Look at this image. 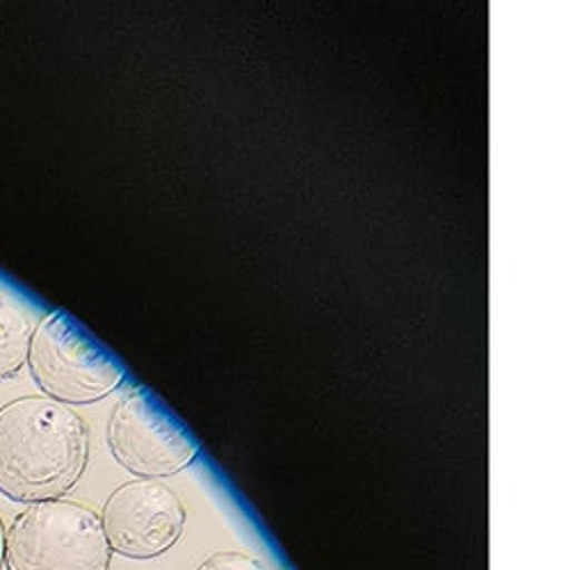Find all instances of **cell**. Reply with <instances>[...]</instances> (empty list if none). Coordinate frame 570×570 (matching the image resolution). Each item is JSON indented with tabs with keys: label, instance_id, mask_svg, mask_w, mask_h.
<instances>
[{
	"label": "cell",
	"instance_id": "277c9868",
	"mask_svg": "<svg viewBox=\"0 0 570 570\" xmlns=\"http://www.w3.org/2000/svg\"><path fill=\"white\" fill-rule=\"evenodd\" d=\"M108 448L115 461L139 480L178 474L199 456V441L147 389L119 400L108 420Z\"/></svg>",
	"mask_w": 570,
	"mask_h": 570
},
{
	"label": "cell",
	"instance_id": "7a4b0ae2",
	"mask_svg": "<svg viewBox=\"0 0 570 570\" xmlns=\"http://www.w3.org/2000/svg\"><path fill=\"white\" fill-rule=\"evenodd\" d=\"M99 513L71 500L37 502L6 530L8 570H110Z\"/></svg>",
	"mask_w": 570,
	"mask_h": 570
},
{
	"label": "cell",
	"instance_id": "3957f363",
	"mask_svg": "<svg viewBox=\"0 0 570 570\" xmlns=\"http://www.w3.org/2000/svg\"><path fill=\"white\" fill-rule=\"evenodd\" d=\"M28 367L43 397L65 406L99 402L115 393L126 376L124 365L65 311L37 322Z\"/></svg>",
	"mask_w": 570,
	"mask_h": 570
},
{
	"label": "cell",
	"instance_id": "5b68a950",
	"mask_svg": "<svg viewBox=\"0 0 570 570\" xmlns=\"http://www.w3.org/2000/svg\"><path fill=\"white\" fill-rule=\"evenodd\" d=\"M99 520L112 554L149 561L180 541L187 513L169 487L156 480H135L108 495Z\"/></svg>",
	"mask_w": 570,
	"mask_h": 570
},
{
	"label": "cell",
	"instance_id": "8992f818",
	"mask_svg": "<svg viewBox=\"0 0 570 570\" xmlns=\"http://www.w3.org/2000/svg\"><path fill=\"white\" fill-rule=\"evenodd\" d=\"M32 338V324L26 311L0 297V382L12 379L28 363V350Z\"/></svg>",
	"mask_w": 570,
	"mask_h": 570
},
{
	"label": "cell",
	"instance_id": "ba28073f",
	"mask_svg": "<svg viewBox=\"0 0 570 570\" xmlns=\"http://www.w3.org/2000/svg\"><path fill=\"white\" fill-rule=\"evenodd\" d=\"M6 566V522L0 518V570Z\"/></svg>",
	"mask_w": 570,
	"mask_h": 570
},
{
	"label": "cell",
	"instance_id": "52a82bcc",
	"mask_svg": "<svg viewBox=\"0 0 570 570\" xmlns=\"http://www.w3.org/2000/svg\"><path fill=\"white\" fill-rule=\"evenodd\" d=\"M197 570H265V566L261 563V559L245 554V552H233V550H224V552H215L210 557H206Z\"/></svg>",
	"mask_w": 570,
	"mask_h": 570
},
{
	"label": "cell",
	"instance_id": "6da1fadb",
	"mask_svg": "<svg viewBox=\"0 0 570 570\" xmlns=\"http://www.w3.org/2000/svg\"><path fill=\"white\" fill-rule=\"evenodd\" d=\"M87 461L89 430L69 406L43 395L0 406V495L28 507L62 500Z\"/></svg>",
	"mask_w": 570,
	"mask_h": 570
}]
</instances>
